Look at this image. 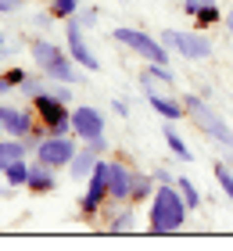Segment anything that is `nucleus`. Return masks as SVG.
<instances>
[{
    "label": "nucleus",
    "mask_w": 233,
    "mask_h": 251,
    "mask_svg": "<svg viewBox=\"0 0 233 251\" xmlns=\"http://www.w3.org/2000/svg\"><path fill=\"white\" fill-rule=\"evenodd\" d=\"M190 219V204L176 183H158L151 194V233H176Z\"/></svg>",
    "instance_id": "1"
},
{
    "label": "nucleus",
    "mask_w": 233,
    "mask_h": 251,
    "mask_svg": "<svg viewBox=\"0 0 233 251\" xmlns=\"http://www.w3.org/2000/svg\"><path fill=\"white\" fill-rule=\"evenodd\" d=\"M183 108H186V115H190L197 122V129H201L208 140H215L219 147H233V126L219 115V111L208 104L205 97H197V94H183Z\"/></svg>",
    "instance_id": "2"
},
{
    "label": "nucleus",
    "mask_w": 233,
    "mask_h": 251,
    "mask_svg": "<svg viewBox=\"0 0 233 251\" xmlns=\"http://www.w3.org/2000/svg\"><path fill=\"white\" fill-rule=\"evenodd\" d=\"M32 58H36L40 72H43L47 79H54V83H79V75H76V58H72V54H65L57 43L36 40V43H32Z\"/></svg>",
    "instance_id": "3"
},
{
    "label": "nucleus",
    "mask_w": 233,
    "mask_h": 251,
    "mask_svg": "<svg viewBox=\"0 0 233 251\" xmlns=\"http://www.w3.org/2000/svg\"><path fill=\"white\" fill-rule=\"evenodd\" d=\"M111 40L115 43H122L129 54H136V58H144V61H158V65H169L172 58V50L165 47L161 40H155L151 32L144 29H133V25H119V29H111Z\"/></svg>",
    "instance_id": "4"
},
{
    "label": "nucleus",
    "mask_w": 233,
    "mask_h": 251,
    "mask_svg": "<svg viewBox=\"0 0 233 251\" xmlns=\"http://www.w3.org/2000/svg\"><path fill=\"white\" fill-rule=\"evenodd\" d=\"M32 108H36V119L47 129V136H68V133H72V111H68V100H61L54 90L36 94V97H32Z\"/></svg>",
    "instance_id": "5"
},
{
    "label": "nucleus",
    "mask_w": 233,
    "mask_h": 251,
    "mask_svg": "<svg viewBox=\"0 0 233 251\" xmlns=\"http://www.w3.org/2000/svg\"><path fill=\"white\" fill-rule=\"evenodd\" d=\"M161 43L172 50V54H183L186 61H205V58H212L215 47H212V36H205V29H165L161 32Z\"/></svg>",
    "instance_id": "6"
},
{
    "label": "nucleus",
    "mask_w": 233,
    "mask_h": 251,
    "mask_svg": "<svg viewBox=\"0 0 233 251\" xmlns=\"http://www.w3.org/2000/svg\"><path fill=\"white\" fill-rule=\"evenodd\" d=\"M72 136H79L83 144H90L97 154L108 151V140H104V115L97 108H90V104L72 111Z\"/></svg>",
    "instance_id": "7"
},
{
    "label": "nucleus",
    "mask_w": 233,
    "mask_h": 251,
    "mask_svg": "<svg viewBox=\"0 0 233 251\" xmlns=\"http://www.w3.org/2000/svg\"><path fill=\"white\" fill-rule=\"evenodd\" d=\"M108 194H111V162H104V158H101V162L93 165V173H90L86 194L79 198V215H83V219H93L97 208L108 201Z\"/></svg>",
    "instance_id": "8"
},
{
    "label": "nucleus",
    "mask_w": 233,
    "mask_h": 251,
    "mask_svg": "<svg viewBox=\"0 0 233 251\" xmlns=\"http://www.w3.org/2000/svg\"><path fill=\"white\" fill-rule=\"evenodd\" d=\"M76 140H68V136H40L36 147H32V154H36V162L51 165V169H65L68 162L76 158Z\"/></svg>",
    "instance_id": "9"
},
{
    "label": "nucleus",
    "mask_w": 233,
    "mask_h": 251,
    "mask_svg": "<svg viewBox=\"0 0 233 251\" xmlns=\"http://www.w3.org/2000/svg\"><path fill=\"white\" fill-rule=\"evenodd\" d=\"M65 22H68V25H65L68 54L76 58V65H79V68H86V72H97L101 61H97V54L90 50V43H86V36H83V22H79L76 15H72V18H65Z\"/></svg>",
    "instance_id": "10"
},
{
    "label": "nucleus",
    "mask_w": 233,
    "mask_h": 251,
    "mask_svg": "<svg viewBox=\"0 0 233 251\" xmlns=\"http://www.w3.org/2000/svg\"><path fill=\"white\" fill-rule=\"evenodd\" d=\"M36 129H43L40 119H36V108H7V122H4V133H7V136L26 140V136H32ZM43 133H47V129H43Z\"/></svg>",
    "instance_id": "11"
},
{
    "label": "nucleus",
    "mask_w": 233,
    "mask_h": 251,
    "mask_svg": "<svg viewBox=\"0 0 233 251\" xmlns=\"http://www.w3.org/2000/svg\"><path fill=\"white\" fill-rule=\"evenodd\" d=\"M144 86V97H147V104L158 111L165 122H180L183 115H186V108H183V100L180 97H169V94H158L155 90V83H140Z\"/></svg>",
    "instance_id": "12"
},
{
    "label": "nucleus",
    "mask_w": 233,
    "mask_h": 251,
    "mask_svg": "<svg viewBox=\"0 0 233 251\" xmlns=\"http://www.w3.org/2000/svg\"><path fill=\"white\" fill-rule=\"evenodd\" d=\"M133 176H136V169L122 165V162H111V194H108V201H115V204H126V201H129V194H133Z\"/></svg>",
    "instance_id": "13"
},
{
    "label": "nucleus",
    "mask_w": 233,
    "mask_h": 251,
    "mask_svg": "<svg viewBox=\"0 0 233 251\" xmlns=\"http://www.w3.org/2000/svg\"><path fill=\"white\" fill-rule=\"evenodd\" d=\"M97 162H101V154L93 151L90 144H86V147H79L76 158L68 162V176H72V179H90V173H93V165H97Z\"/></svg>",
    "instance_id": "14"
},
{
    "label": "nucleus",
    "mask_w": 233,
    "mask_h": 251,
    "mask_svg": "<svg viewBox=\"0 0 233 251\" xmlns=\"http://www.w3.org/2000/svg\"><path fill=\"white\" fill-rule=\"evenodd\" d=\"M29 190H36V194H51L54 187H57V176H54V169L51 165H43V162H32V169H29V183H26Z\"/></svg>",
    "instance_id": "15"
},
{
    "label": "nucleus",
    "mask_w": 233,
    "mask_h": 251,
    "mask_svg": "<svg viewBox=\"0 0 233 251\" xmlns=\"http://www.w3.org/2000/svg\"><path fill=\"white\" fill-rule=\"evenodd\" d=\"M26 154H29V144H26V140H18V136L0 140V176H4L7 165H15L18 158H26Z\"/></svg>",
    "instance_id": "16"
},
{
    "label": "nucleus",
    "mask_w": 233,
    "mask_h": 251,
    "mask_svg": "<svg viewBox=\"0 0 233 251\" xmlns=\"http://www.w3.org/2000/svg\"><path fill=\"white\" fill-rule=\"evenodd\" d=\"M165 144H169V151L180 158V162H194V151L186 147V140L180 136V129H176V122H165Z\"/></svg>",
    "instance_id": "17"
},
{
    "label": "nucleus",
    "mask_w": 233,
    "mask_h": 251,
    "mask_svg": "<svg viewBox=\"0 0 233 251\" xmlns=\"http://www.w3.org/2000/svg\"><path fill=\"white\" fill-rule=\"evenodd\" d=\"M136 226V215H133V201H126V208H119L111 215V223H108V233H129Z\"/></svg>",
    "instance_id": "18"
},
{
    "label": "nucleus",
    "mask_w": 233,
    "mask_h": 251,
    "mask_svg": "<svg viewBox=\"0 0 233 251\" xmlns=\"http://www.w3.org/2000/svg\"><path fill=\"white\" fill-rule=\"evenodd\" d=\"M151 194H155V176H147V173H136L133 176V194H129V201H147Z\"/></svg>",
    "instance_id": "19"
},
{
    "label": "nucleus",
    "mask_w": 233,
    "mask_h": 251,
    "mask_svg": "<svg viewBox=\"0 0 233 251\" xmlns=\"http://www.w3.org/2000/svg\"><path fill=\"white\" fill-rule=\"evenodd\" d=\"M29 169H32V165H26V158H18L15 165L4 169V179H7L11 187H26V183H29Z\"/></svg>",
    "instance_id": "20"
},
{
    "label": "nucleus",
    "mask_w": 233,
    "mask_h": 251,
    "mask_svg": "<svg viewBox=\"0 0 233 251\" xmlns=\"http://www.w3.org/2000/svg\"><path fill=\"white\" fill-rule=\"evenodd\" d=\"M219 18H223V11L215 7V0H205V4H201V11H197V15H194V22H197V25H201V29L215 25Z\"/></svg>",
    "instance_id": "21"
},
{
    "label": "nucleus",
    "mask_w": 233,
    "mask_h": 251,
    "mask_svg": "<svg viewBox=\"0 0 233 251\" xmlns=\"http://www.w3.org/2000/svg\"><path fill=\"white\" fill-rule=\"evenodd\" d=\"M176 187H180V194H183V201L190 204V212L201 208V194H197V187L190 183V176H176Z\"/></svg>",
    "instance_id": "22"
},
{
    "label": "nucleus",
    "mask_w": 233,
    "mask_h": 251,
    "mask_svg": "<svg viewBox=\"0 0 233 251\" xmlns=\"http://www.w3.org/2000/svg\"><path fill=\"white\" fill-rule=\"evenodd\" d=\"M212 176H215V183H219V190H223L226 198L233 201V173H230V165H223V162H219V165L212 169Z\"/></svg>",
    "instance_id": "23"
},
{
    "label": "nucleus",
    "mask_w": 233,
    "mask_h": 251,
    "mask_svg": "<svg viewBox=\"0 0 233 251\" xmlns=\"http://www.w3.org/2000/svg\"><path fill=\"white\" fill-rule=\"evenodd\" d=\"M51 15L54 18H72V15H79V0H51Z\"/></svg>",
    "instance_id": "24"
},
{
    "label": "nucleus",
    "mask_w": 233,
    "mask_h": 251,
    "mask_svg": "<svg viewBox=\"0 0 233 251\" xmlns=\"http://www.w3.org/2000/svg\"><path fill=\"white\" fill-rule=\"evenodd\" d=\"M40 75H43V72H40ZM40 75H26V83H22V94H26L29 100L36 97V94H43V90H47V83H43Z\"/></svg>",
    "instance_id": "25"
},
{
    "label": "nucleus",
    "mask_w": 233,
    "mask_h": 251,
    "mask_svg": "<svg viewBox=\"0 0 233 251\" xmlns=\"http://www.w3.org/2000/svg\"><path fill=\"white\" fill-rule=\"evenodd\" d=\"M76 18L83 22V29H93V25H97V7H86V11H79Z\"/></svg>",
    "instance_id": "26"
},
{
    "label": "nucleus",
    "mask_w": 233,
    "mask_h": 251,
    "mask_svg": "<svg viewBox=\"0 0 233 251\" xmlns=\"http://www.w3.org/2000/svg\"><path fill=\"white\" fill-rule=\"evenodd\" d=\"M111 108H115V115H122V119L129 115V100H122V97H115V100H111Z\"/></svg>",
    "instance_id": "27"
},
{
    "label": "nucleus",
    "mask_w": 233,
    "mask_h": 251,
    "mask_svg": "<svg viewBox=\"0 0 233 251\" xmlns=\"http://www.w3.org/2000/svg\"><path fill=\"white\" fill-rule=\"evenodd\" d=\"M201 4H205V0H183V11H186V15H197V11H201Z\"/></svg>",
    "instance_id": "28"
},
{
    "label": "nucleus",
    "mask_w": 233,
    "mask_h": 251,
    "mask_svg": "<svg viewBox=\"0 0 233 251\" xmlns=\"http://www.w3.org/2000/svg\"><path fill=\"white\" fill-rule=\"evenodd\" d=\"M155 183H176V179H172L169 169H155Z\"/></svg>",
    "instance_id": "29"
},
{
    "label": "nucleus",
    "mask_w": 233,
    "mask_h": 251,
    "mask_svg": "<svg viewBox=\"0 0 233 251\" xmlns=\"http://www.w3.org/2000/svg\"><path fill=\"white\" fill-rule=\"evenodd\" d=\"M22 0H0V15H11V11H18Z\"/></svg>",
    "instance_id": "30"
},
{
    "label": "nucleus",
    "mask_w": 233,
    "mask_h": 251,
    "mask_svg": "<svg viewBox=\"0 0 233 251\" xmlns=\"http://www.w3.org/2000/svg\"><path fill=\"white\" fill-rule=\"evenodd\" d=\"M7 90H11V79H7L4 72H0V97H4V94H7Z\"/></svg>",
    "instance_id": "31"
},
{
    "label": "nucleus",
    "mask_w": 233,
    "mask_h": 251,
    "mask_svg": "<svg viewBox=\"0 0 233 251\" xmlns=\"http://www.w3.org/2000/svg\"><path fill=\"white\" fill-rule=\"evenodd\" d=\"M4 122H7V104H0V133H4Z\"/></svg>",
    "instance_id": "32"
},
{
    "label": "nucleus",
    "mask_w": 233,
    "mask_h": 251,
    "mask_svg": "<svg viewBox=\"0 0 233 251\" xmlns=\"http://www.w3.org/2000/svg\"><path fill=\"white\" fill-rule=\"evenodd\" d=\"M223 22H226V29H230V36H233V11H226V18H223Z\"/></svg>",
    "instance_id": "33"
},
{
    "label": "nucleus",
    "mask_w": 233,
    "mask_h": 251,
    "mask_svg": "<svg viewBox=\"0 0 233 251\" xmlns=\"http://www.w3.org/2000/svg\"><path fill=\"white\" fill-rule=\"evenodd\" d=\"M0 47H4V36H0Z\"/></svg>",
    "instance_id": "34"
}]
</instances>
